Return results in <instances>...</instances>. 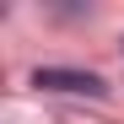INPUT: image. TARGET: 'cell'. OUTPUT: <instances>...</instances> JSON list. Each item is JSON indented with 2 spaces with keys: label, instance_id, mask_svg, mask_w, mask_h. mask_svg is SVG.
<instances>
[{
  "label": "cell",
  "instance_id": "6da1fadb",
  "mask_svg": "<svg viewBox=\"0 0 124 124\" xmlns=\"http://www.w3.org/2000/svg\"><path fill=\"white\" fill-rule=\"evenodd\" d=\"M32 86H43V92H70V97H108V81H102L97 70H59V65L32 70Z\"/></svg>",
  "mask_w": 124,
  "mask_h": 124
}]
</instances>
